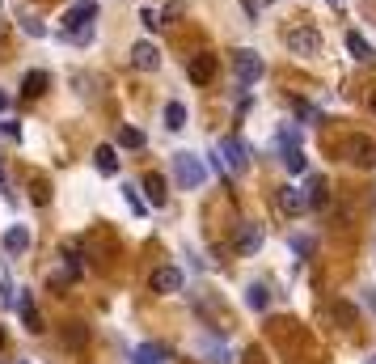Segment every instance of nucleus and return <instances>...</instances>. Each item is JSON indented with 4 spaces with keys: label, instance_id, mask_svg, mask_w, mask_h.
<instances>
[{
    "label": "nucleus",
    "instance_id": "33",
    "mask_svg": "<svg viewBox=\"0 0 376 364\" xmlns=\"http://www.w3.org/2000/svg\"><path fill=\"white\" fill-rule=\"evenodd\" d=\"M368 110H372V114H376V89H372V98H368Z\"/></svg>",
    "mask_w": 376,
    "mask_h": 364
},
{
    "label": "nucleus",
    "instance_id": "5",
    "mask_svg": "<svg viewBox=\"0 0 376 364\" xmlns=\"http://www.w3.org/2000/svg\"><path fill=\"white\" fill-rule=\"evenodd\" d=\"M182 284H186V276H182V271H178L173 263L157 267V271L148 276V288H153V293H161V297H173V293H182Z\"/></svg>",
    "mask_w": 376,
    "mask_h": 364
},
{
    "label": "nucleus",
    "instance_id": "24",
    "mask_svg": "<svg viewBox=\"0 0 376 364\" xmlns=\"http://www.w3.org/2000/svg\"><path fill=\"white\" fill-rule=\"evenodd\" d=\"M123 199H127V208H131L136 216H144V212H148V199L140 195V186H131V182L123 186Z\"/></svg>",
    "mask_w": 376,
    "mask_h": 364
},
{
    "label": "nucleus",
    "instance_id": "23",
    "mask_svg": "<svg viewBox=\"0 0 376 364\" xmlns=\"http://www.w3.org/2000/svg\"><path fill=\"white\" fill-rule=\"evenodd\" d=\"M284 165L292 169V174H309V161H305V153H300V144L296 149H284Z\"/></svg>",
    "mask_w": 376,
    "mask_h": 364
},
{
    "label": "nucleus",
    "instance_id": "10",
    "mask_svg": "<svg viewBox=\"0 0 376 364\" xmlns=\"http://www.w3.org/2000/svg\"><path fill=\"white\" fill-rule=\"evenodd\" d=\"M0 246H5L9 258H21V254L30 250V229H26V225H9L5 237H0Z\"/></svg>",
    "mask_w": 376,
    "mask_h": 364
},
{
    "label": "nucleus",
    "instance_id": "14",
    "mask_svg": "<svg viewBox=\"0 0 376 364\" xmlns=\"http://www.w3.org/2000/svg\"><path fill=\"white\" fill-rule=\"evenodd\" d=\"M17 313H21V322H26V330H34V335L42 330V318H38V309H34V297H30V293H21V297H17Z\"/></svg>",
    "mask_w": 376,
    "mask_h": 364
},
{
    "label": "nucleus",
    "instance_id": "21",
    "mask_svg": "<svg viewBox=\"0 0 376 364\" xmlns=\"http://www.w3.org/2000/svg\"><path fill=\"white\" fill-rule=\"evenodd\" d=\"M47 89V72H26V81H21V98H38Z\"/></svg>",
    "mask_w": 376,
    "mask_h": 364
},
{
    "label": "nucleus",
    "instance_id": "16",
    "mask_svg": "<svg viewBox=\"0 0 376 364\" xmlns=\"http://www.w3.org/2000/svg\"><path fill=\"white\" fill-rule=\"evenodd\" d=\"M347 51L355 56V60H364V64H368V60H376V51H372V43H368V38H364L360 30H347Z\"/></svg>",
    "mask_w": 376,
    "mask_h": 364
},
{
    "label": "nucleus",
    "instance_id": "18",
    "mask_svg": "<svg viewBox=\"0 0 376 364\" xmlns=\"http://www.w3.org/2000/svg\"><path fill=\"white\" fill-rule=\"evenodd\" d=\"M245 305L254 309V313H266V309H271V293H266V284H249V288H245Z\"/></svg>",
    "mask_w": 376,
    "mask_h": 364
},
{
    "label": "nucleus",
    "instance_id": "38",
    "mask_svg": "<svg viewBox=\"0 0 376 364\" xmlns=\"http://www.w3.org/2000/svg\"><path fill=\"white\" fill-rule=\"evenodd\" d=\"M0 5H5V0H0Z\"/></svg>",
    "mask_w": 376,
    "mask_h": 364
},
{
    "label": "nucleus",
    "instance_id": "37",
    "mask_svg": "<svg viewBox=\"0 0 376 364\" xmlns=\"http://www.w3.org/2000/svg\"><path fill=\"white\" fill-rule=\"evenodd\" d=\"M81 5H93V0H81Z\"/></svg>",
    "mask_w": 376,
    "mask_h": 364
},
{
    "label": "nucleus",
    "instance_id": "15",
    "mask_svg": "<svg viewBox=\"0 0 376 364\" xmlns=\"http://www.w3.org/2000/svg\"><path fill=\"white\" fill-rule=\"evenodd\" d=\"M212 77H216V60H212V56H195V60H190V81H195V85H208Z\"/></svg>",
    "mask_w": 376,
    "mask_h": 364
},
{
    "label": "nucleus",
    "instance_id": "30",
    "mask_svg": "<svg viewBox=\"0 0 376 364\" xmlns=\"http://www.w3.org/2000/svg\"><path fill=\"white\" fill-rule=\"evenodd\" d=\"M0 132H5V136H13V140H17V136H21V128H17V123H13V119H5V123H0Z\"/></svg>",
    "mask_w": 376,
    "mask_h": 364
},
{
    "label": "nucleus",
    "instance_id": "6",
    "mask_svg": "<svg viewBox=\"0 0 376 364\" xmlns=\"http://www.w3.org/2000/svg\"><path fill=\"white\" fill-rule=\"evenodd\" d=\"M288 47H292V56H321V30L296 26V30H288Z\"/></svg>",
    "mask_w": 376,
    "mask_h": 364
},
{
    "label": "nucleus",
    "instance_id": "1",
    "mask_svg": "<svg viewBox=\"0 0 376 364\" xmlns=\"http://www.w3.org/2000/svg\"><path fill=\"white\" fill-rule=\"evenodd\" d=\"M338 157L351 161L355 169H376V140L372 136H360V132H351L338 140Z\"/></svg>",
    "mask_w": 376,
    "mask_h": 364
},
{
    "label": "nucleus",
    "instance_id": "13",
    "mask_svg": "<svg viewBox=\"0 0 376 364\" xmlns=\"http://www.w3.org/2000/svg\"><path fill=\"white\" fill-rule=\"evenodd\" d=\"M144 199H148V204H157V208L169 199V186H165L161 174H144Z\"/></svg>",
    "mask_w": 376,
    "mask_h": 364
},
{
    "label": "nucleus",
    "instance_id": "26",
    "mask_svg": "<svg viewBox=\"0 0 376 364\" xmlns=\"http://www.w3.org/2000/svg\"><path fill=\"white\" fill-rule=\"evenodd\" d=\"M292 106H296V114H300V119H305V123H317V119H321V110H317L313 102H305V98H296Z\"/></svg>",
    "mask_w": 376,
    "mask_h": 364
},
{
    "label": "nucleus",
    "instance_id": "28",
    "mask_svg": "<svg viewBox=\"0 0 376 364\" xmlns=\"http://www.w3.org/2000/svg\"><path fill=\"white\" fill-rule=\"evenodd\" d=\"M140 21H144L148 30H161V26H165V21H161V13H157V9H140Z\"/></svg>",
    "mask_w": 376,
    "mask_h": 364
},
{
    "label": "nucleus",
    "instance_id": "29",
    "mask_svg": "<svg viewBox=\"0 0 376 364\" xmlns=\"http://www.w3.org/2000/svg\"><path fill=\"white\" fill-rule=\"evenodd\" d=\"M0 301L13 305V284H9V276H5V271H0Z\"/></svg>",
    "mask_w": 376,
    "mask_h": 364
},
{
    "label": "nucleus",
    "instance_id": "17",
    "mask_svg": "<svg viewBox=\"0 0 376 364\" xmlns=\"http://www.w3.org/2000/svg\"><path fill=\"white\" fill-rule=\"evenodd\" d=\"M93 165H97V174H106V178H110V174H118V153L110 149V144H102V149L93 153Z\"/></svg>",
    "mask_w": 376,
    "mask_h": 364
},
{
    "label": "nucleus",
    "instance_id": "9",
    "mask_svg": "<svg viewBox=\"0 0 376 364\" xmlns=\"http://www.w3.org/2000/svg\"><path fill=\"white\" fill-rule=\"evenodd\" d=\"M220 161L229 165V169H245V165H249V149H245L237 136H224V140H220Z\"/></svg>",
    "mask_w": 376,
    "mask_h": 364
},
{
    "label": "nucleus",
    "instance_id": "3",
    "mask_svg": "<svg viewBox=\"0 0 376 364\" xmlns=\"http://www.w3.org/2000/svg\"><path fill=\"white\" fill-rule=\"evenodd\" d=\"M93 17H97V9L93 5H72L68 13H64V34L72 38V43H89L93 38Z\"/></svg>",
    "mask_w": 376,
    "mask_h": 364
},
{
    "label": "nucleus",
    "instance_id": "22",
    "mask_svg": "<svg viewBox=\"0 0 376 364\" xmlns=\"http://www.w3.org/2000/svg\"><path fill=\"white\" fill-rule=\"evenodd\" d=\"M165 128H169V132H182V128H186V106H182V102H169V106H165Z\"/></svg>",
    "mask_w": 376,
    "mask_h": 364
},
{
    "label": "nucleus",
    "instance_id": "11",
    "mask_svg": "<svg viewBox=\"0 0 376 364\" xmlns=\"http://www.w3.org/2000/svg\"><path fill=\"white\" fill-rule=\"evenodd\" d=\"M131 64L140 68V72H153V68H161V51L153 43H136L131 47Z\"/></svg>",
    "mask_w": 376,
    "mask_h": 364
},
{
    "label": "nucleus",
    "instance_id": "4",
    "mask_svg": "<svg viewBox=\"0 0 376 364\" xmlns=\"http://www.w3.org/2000/svg\"><path fill=\"white\" fill-rule=\"evenodd\" d=\"M233 72H237V85H241V89H249V85H258V81H262L266 64H262V56H258V51H237Z\"/></svg>",
    "mask_w": 376,
    "mask_h": 364
},
{
    "label": "nucleus",
    "instance_id": "19",
    "mask_svg": "<svg viewBox=\"0 0 376 364\" xmlns=\"http://www.w3.org/2000/svg\"><path fill=\"white\" fill-rule=\"evenodd\" d=\"M136 364H169V352L161 343H140L136 348Z\"/></svg>",
    "mask_w": 376,
    "mask_h": 364
},
{
    "label": "nucleus",
    "instance_id": "12",
    "mask_svg": "<svg viewBox=\"0 0 376 364\" xmlns=\"http://www.w3.org/2000/svg\"><path fill=\"white\" fill-rule=\"evenodd\" d=\"M300 191H305L309 208H325V199H330V186H325V178H321V174H309V182L300 186Z\"/></svg>",
    "mask_w": 376,
    "mask_h": 364
},
{
    "label": "nucleus",
    "instance_id": "8",
    "mask_svg": "<svg viewBox=\"0 0 376 364\" xmlns=\"http://www.w3.org/2000/svg\"><path fill=\"white\" fill-rule=\"evenodd\" d=\"M258 246H262V225L241 221L237 233H233V250H237V254H258Z\"/></svg>",
    "mask_w": 376,
    "mask_h": 364
},
{
    "label": "nucleus",
    "instance_id": "36",
    "mask_svg": "<svg viewBox=\"0 0 376 364\" xmlns=\"http://www.w3.org/2000/svg\"><path fill=\"white\" fill-rule=\"evenodd\" d=\"M364 364H376V356H368V360H364Z\"/></svg>",
    "mask_w": 376,
    "mask_h": 364
},
{
    "label": "nucleus",
    "instance_id": "20",
    "mask_svg": "<svg viewBox=\"0 0 376 364\" xmlns=\"http://www.w3.org/2000/svg\"><path fill=\"white\" fill-rule=\"evenodd\" d=\"M199 356H208V364H233V356H229V348H220V343H199Z\"/></svg>",
    "mask_w": 376,
    "mask_h": 364
},
{
    "label": "nucleus",
    "instance_id": "25",
    "mask_svg": "<svg viewBox=\"0 0 376 364\" xmlns=\"http://www.w3.org/2000/svg\"><path fill=\"white\" fill-rule=\"evenodd\" d=\"M118 144H123V149H144V132L140 128H123L118 132Z\"/></svg>",
    "mask_w": 376,
    "mask_h": 364
},
{
    "label": "nucleus",
    "instance_id": "35",
    "mask_svg": "<svg viewBox=\"0 0 376 364\" xmlns=\"http://www.w3.org/2000/svg\"><path fill=\"white\" fill-rule=\"evenodd\" d=\"M330 5H334V9H342V0H330Z\"/></svg>",
    "mask_w": 376,
    "mask_h": 364
},
{
    "label": "nucleus",
    "instance_id": "32",
    "mask_svg": "<svg viewBox=\"0 0 376 364\" xmlns=\"http://www.w3.org/2000/svg\"><path fill=\"white\" fill-rule=\"evenodd\" d=\"M5 110H9V93H5V89H0V114H5Z\"/></svg>",
    "mask_w": 376,
    "mask_h": 364
},
{
    "label": "nucleus",
    "instance_id": "2",
    "mask_svg": "<svg viewBox=\"0 0 376 364\" xmlns=\"http://www.w3.org/2000/svg\"><path fill=\"white\" fill-rule=\"evenodd\" d=\"M173 178H178L182 191H195L208 182V165L199 161L195 153H173Z\"/></svg>",
    "mask_w": 376,
    "mask_h": 364
},
{
    "label": "nucleus",
    "instance_id": "34",
    "mask_svg": "<svg viewBox=\"0 0 376 364\" xmlns=\"http://www.w3.org/2000/svg\"><path fill=\"white\" fill-rule=\"evenodd\" d=\"M0 348H5V326H0Z\"/></svg>",
    "mask_w": 376,
    "mask_h": 364
},
{
    "label": "nucleus",
    "instance_id": "27",
    "mask_svg": "<svg viewBox=\"0 0 376 364\" xmlns=\"http://www.w3.org/2000/svg\"><path fill=\"white\" fill-rule=\"evenodd\" d=\"M85 343H89L85 326H81V322H72V326H68V348H85Z\"/></svg>",
    "mask_w": 376,
    "mask_h": 364
},
{
    "label": "nucleus",
    "instance_id": "31",
    "mask_svg": "<svg viewBox=\"0 0 376 364\" xmlns=\"http://www.w3.org/2000/svg\"><path fill=\"white\" fill-rule=\"evenodd\" d=\"M34 204H47V182H34Z\"/></svg>",
    "mask_w": 376,
    "mask_h": 364
},
{
    "label": "nucleus",
    "instance_id": "7",
    "mask_svg": "<svg viewBox=\"0 0 376 364\" xmlns=\"http://www.w3.org/2000/svg\"><path fill=\"white\" fill-rule=\"evenodd\" d=\"M275 204H279L284 216H300V212H309V199H305V191L300 186H275Z\"/></svg>",
    "mask_w": 376,
    "mask_h": 364
}]
</instances>
